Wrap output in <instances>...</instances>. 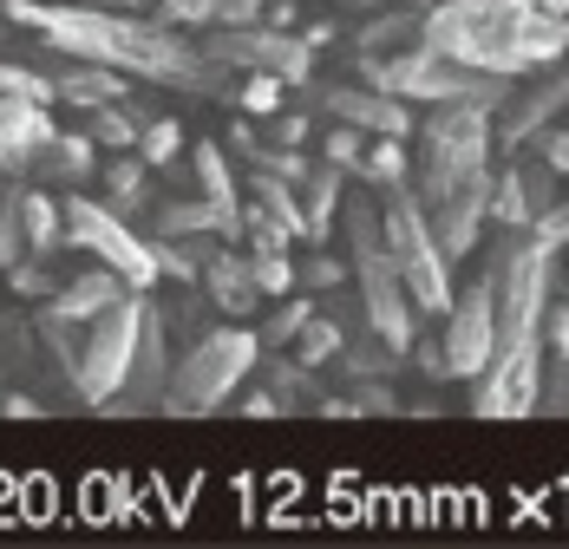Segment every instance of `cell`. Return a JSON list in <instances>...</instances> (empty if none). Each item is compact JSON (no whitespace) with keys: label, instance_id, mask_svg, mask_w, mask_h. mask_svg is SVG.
<instances>
[{"label":"cell","instance_id":"obj_18","mask_svg":"<svg viewBox=\"0 0 569 549\" xmlns=\"http://www.w3.org/2000/svg\"><path fill=\"white\" fill-rule=\"evenodd\" d=\"M124 288H131V281H124V274H118V269H106V262H99V269L72 274L66 288H53L40 315H53V321H66V328H79V321H92L99 308H112V301H118V295H124Z\"/></svg>","mask_w":569,"mask_h":549},{"label":"cell","instance_id":"obj_35","mask_svg":"<svg viewBox=\"0 0 569 549\" xmlns=\"http://www.w3.org/2000/svg\"><path fill=\"white\" fill-rule=\"evenodd\" d=\"M537 412H543V419H569V353H557V367H543Z\"/></svg>","mask_w":569,"mask_h":549},{"label":"cell","instance_id":"obj_44","mask_svg":"<svg viewBox=\"0 0 569 549\" xmlns=\"http://www.w3.org/2000/svg\"><path fill=\"white\" fill-rule=\"evenodd\" d=\"M308 281H315V288H341L347 262H335V256H315V262H308Z\"/></svg>","mask_w":569,"mask_h":549},{"label":"cell","instance_id":"obj_42","mask_svg":"<svg viewBox=\"0 0 569 549\" xmlns=\"http://www.w3.org/2000/svg\"><path fill=\"white\" fill-rule=\"evenodd\" d=\"M543 347L550 353H569V301H550L543 308Z\"/></svg>","mask_w":569,"mask_h":549},{"label":"cell","instance_id":"obj_43","mask_svg":"<svg viewBox=\"0 0 569 549\" xmlns=\"http://www.w3.org/2000/svg\"><path fill=\"white\" fill-rule=\"evenodd\" d=\"M537 138H543V164L557 170V177H569V124H563V131H550V124H543Z\"/></svg>","mask_w":569,"mask_h":549},{"label":"cell","instance_id":"obj_15","mask_svg":"<svg viewBox=\"0 0 569 549\" xmlns=\"http://www.w3.org/2000/svg\"><path fill=\"white\" fill-rule=\"evenodd\" d=\"M563 106H569V72H563V59H557V66L530 72V86H523V92L511 86V99L491 111V131H498L505 144H530V138H537V131H543Z\"/></svg>","mask_w":569,"mask_h":549},{"label":"cell","instance_id":"obj_29","mask_svg":"<svg viewBox=\"0 0 569 549\" xmlns=\"http://www.w3.org/2000/svg\"><path fill=\"white\" fill-rule=\"evenodd\" d=\"M138 131H144V118L112 99V106H92V124H86V138L92 144H106V151H124V144H138Z\"/></svg>","mask_w":569,"mask_h":549},{"label":"cell","instance_id":"obj_24","mask_svg":"<svg viewBox=\"0 0 569 549\" xmlns=\"http://www.w3.org/2000/svg\"><path fill=\"white\" fill-rule=\"evenodd\" d=\"M295 197H301V236H308V242H321V236L335 229V210H341V170L315 164L301 183H295Z\"/></svg>","mask_w":569,"mask_h":549},{"label":"cell","instance_id":"obj_10","mask_svg":"<svg viewBox=\"0 0 569 549\" xmlns=\"http://www.w3.org/2000/svg\"><path fill=\"white\" fill-rule=\"evenodd\" d=\"M59 217H66V242H72V249L99 256V262H106V269H118L131 288H151V281L164 274V262H158V242H144V236L118 217L112 203L66 197V203H59Z\"/></svg>","mask_w":569,"mask_h":549},{"label":"cell","instance_id":"obj_39","mask_svg":"<svg viewBox=\"0 0 569 549\" xmlns=\"http://www.w3.org/2000/svg\"><path fill=\"white\" fill-rule=\"evenodd\" d=\"M0 92H20V99H40V106H53V79H40V72H20V66H0Z\"/></svg>","mask_w":569,"mask_h":549},{"label":"cell","instance_id":"obj_1","mask_svg":"<svg viewBox=\"0 0 569 549\" xmlns=\"http://www.w3.org/2000/svg\"><path fill=\"white\" fill-rule=\"evenodd\" d=\"M7 13L20 27H40L59 53L112 66L124 79H151V86H177V92H203V99H236V72L217 66L197 40H183L171 20H138L124 7H40V0H7Z\"/></svg>","mask_w":569,"mask_h":549},{"label":"cell","instance_id":"obj_25","mask_svg":"<svg viewBox=\"0 0 569 549\" xmlns=\"http://www.w3.org/2000/svg\"><path fill=\"white\" fill-rule=\"evenodd\" d=\"M20 236H27V256L33 262L53 256L59 242H66V217H59V203L47 190H20Z\"/></svg>","mask_w":569,"mask_h":549},{"label":"cell","instance_id":"obj_23","mask_svg":"<svg viewBox=\"0 0 569 549\" xmlns=\"http://www.w3.org/2000/svg\"><path fill=\"white\" fill-rule=\"evenodd\" d=\"M53 99H66V106H112V99H124V72H112V66H92V59H72L66 72L53 79Z\"/></svg>","mask_w":569,"mask_h":549},{"label":"cell","instance_id":"obj_33","mask_svg":"<svg viewBox=\"0 0 569 549\" xmlns=\"http://www.w3.org/2000/svg\"><path fill=\"white\" fill-rule=\"evenodd\" d=\"M360 177H367V183H380V190L399 183V177H412L406 144H399V138H373V144H367V158H360Z\"/></svg>","mask_w":569,"mask_h":549},{"label":"cell","instance_id":"obj_5","mask_svg":"<svg viewBox=\"0 0 569 549\" xmlns=\"http://www.w3.org/2000/svg\"><path fill=\"white\" fill-rule=\"evenodd\" d=\"M367 79L387 86L406 106H478V111H498L517 86L505 72L465 66V59L439 53V47H426V40H412V47L393 53V59H367Z\"/></svg>","mask_w":569,"mask_h":549},{"label":"cell","instance_id":"obj_38","mask_svg":"<svg viewBox=\"0 0 569 549\" xmlns=\"http://www.w3.org/2000/svg\"><path fill=\"white\" fill-rule=\"evenodd\" d=\"M360 158H367V144H360V131H353V124H341V131L328 138V164L341 170V177H360Z\"/></svg>","mask_w":569,"mask_h":549},{"label":"cell","instance_id":"obj_14","mask_svg":"<svg viewBox=\"0 0 569 549\" xmlns=\"http://www.w3.org/2000/svg\"><path fill=\"white\" fill-rule=\"evenodd\" d=\"M419 210L432 222V236H439V249L465 262L471 249H478V236H485V222H491V170H478V177H465L452 190H432V197H419Z\"/></svg>","mask_w":569,"mask_h":549},{"label":"cell","instance_id":"obj_36","mask_svg":"<svg viewBox=\"0 0 569 549\" xmlns=\"http://www.w3.org/2000/svg\"><path fill=\"white\" fill-rule=\"evenodd\" d=\"M27 256V236H20V190H7L0 197V274L13 269Z\"/></svg>","mask_w":569,"mask_h":549},{"label":"cell","instance_id":"obj_41","mask_svg":"<svg viewBox=\"0 0 569 549\" xmlns=\"http://www.w3.org/2000/svg\"><path fill=\"white\" fill-rule=\"evenodd\" d=\"M308 315H315V301H288V308H276V321H269V340H295V333L308 328Z\"/></svg>","mask_w":569,"mask_h":549},{"label":"cell","instance_id":"obj_6","mask_svg":"<svg viewBox=\"0 0 569 549\" xmlns=\"http://www.w3.org/2000/svg\"><path fill=\"white\" fill-rule=\"evenodd\" d=\"M262 360V340L249 328H203L183 353L171 360V380H164V419H203L217 412L236 386L256 373Z\"/></svg>","mask_w":569,"mask_h":549},{"label":"cell","instance_id":"obj_7","mask_svg":"<svg viewBox=\"0 0 569 549\" xmlns=\"http://www.w3.org/2000/svg\"><path fill=\"white\" fill-rule=\"evenodd\" d=\"M380 229H387V256H393L399 281L412 295V315H446V301H452V256L439 249L432 222L419 210L412 177H399V183L380 190Z\"/></svg>","mask_w":569,"mask_h":549},{"label":"cell","instance_id":"obj_2","mask_svg":"<svg viewBox=\"0 0 569 549\" xmlns=\"http://www.w3.org/2000/svg\"><path fill=\"white\" fill-rule=\"evenodd\" d=\"M550 262L557 249H543L530 229H505L491 242V315H498V347L491 360L471 373V419H530L537 412V386H543V308H550Z\"/></svg>","mask_w":569,"mask_h":549},{"label":"cell","instance_id":"obj_19","mask_svg":"<svg viewBox=\"0 0 569 549\" xmlns=\"http://www.w3.org/2000/svg\"><path fill=\"white\" fill-rule=\"evenodd\" d=\"M550 203H557L550 177H537V170H491V217L505 229H530Z\"/></svg>","mask_w":569,"mask_h":549},{"label":"cell","instance_id":"obj_31","mask_svg":"<svg viewBox=\"0 0 569 549\" xmlns=\"http://www.w3.org/2000/svg\"><path fill=\"white\" fill-rule=\"evenodd\" d=\"M249 274H256V288L262 295H288L295 288V269H288V242H249Z\"/></svg>","mask_w":569,"mask_h":549},{"label":"cell","instance_id":"obj_12","mask_svg":"<svg viewBox=\"0 0 569 549\" xmlns=\"http://www.w3.org/2000/svg\"><path fill=\"white\" fill-rule=\"evenodd\" d=\"M498 347V315H491V281L478 274L465 295L452 288L446 301V333H439V353H446V380H471Z\"/></svg>","mask_w":569,"mask_h":549},{"label":"cell","instance_id":"obj_13","mask_svg":"<svg viewBox=\"0 0 569 549\" xmlns=\"http://www.w3.org/2000/svg\"><path fill=\"white\" fill-rule=\"evenodd\" d=\"M164 380H171V321L158 308H144V328H138V347H131V367H124V386L106 399V412L118 419H144L164 406Z\"/></svg>","mask_w":569,"mask_h":549},{"label":"cell","instance_id":"obj_16","mask_svg":"<svg viewBox=\"0 0 569 549\" xmlns=\"http://www.w3.org/2000/svg\"><path fill=\"white\" fill-rule=\"evenodd\" d=\"M321 106L335 111L341 124H353L360 138H406L412 131V106L393 99L387 86H328Z\"/></svg>","mask_w":569,"mask_h":549},{"label":"cell","instance_id":"obj_8","mask_svg":"<svg viewBox=\"0 0 569 549\" xmlns=\"http://www.w3.org/2000/svg\"><path fill=\"white\" fill-rule=\"evenodd\" d=\"M491 111L478 106H432L419 118V164H412V190L432 197V190H452L465 177L491 170Z\"/></svg>","mask_w":569,"mask_h":549},{"label":"cell","instance_id":"obj_17","mask_svg":"<svg viewBox=\"0 0 569 549\" xmlns=\"http://www.w3.org/2000/svg\"><path fill=\"white\" fill-rule=\"evenodd\" d=\"M47 138H53V106L20 99V92H0V170L7 177H20V170L33 164L47 151Z\"/></svg>","mask_w":569,"mask_h":549},{"label":"cell","instance_id":"obj_20","mask_svg":"<svg viewBox=\"0 0 569 549\" xmlns=\"http://www.w3.org/2000/svg\"><path fill=\"white\" fill-rule=\"evenodd\" d=\"M197 281H203V295H210L223 315H256V295H262V288H256V274H249V262H242V256L210 249V262H203V274H197Z\"/></svg>","mask_w":569,"mask_h":549},{"label":"cell","instance_id":"obj_21","mask_svg":"<svg viewBox=\"0 0 569 549\" xmlns=\"http://www.w3.org/2000/svg\"><path fill=\"white\" fill-rule=\"evenodd\" d=\"M262 13L269 0H158V20L171 27H249Z\"/></svg>","mask_w":569,"mask_h":549},{"label":"cell","instance_id":"obj_48","mask_svg":"<svg viewBox=\"0 0 569 549\" xmlns=\"http://www.w3.org/2000/svg\"><path fill=\"white\" fill-rule=\"evenodd\" d=\"M341 7H360V13H367V7H380V0H341Z\"/></svg>","mask_w":569,"mask_h":549},{"label":"cell","instance_id":"obj_27","mask_svg":"<svg viewBox=\"0 0 569 549\" xmlns=\"http://www.w3.org/2000/svg\"><path fill=\"white\" fill-rule=\"evenodd\" d=\"M412 40H419V13H380L373 27H360V33H353V53L387 59L393 47H412Z\"/></svg>","mask_w":569,"mask_h":549},{"label":"cell","instance_id":"obj_9","mask_svg":"<svg viewBox=\"0 0 569 549\" xmlns=\"http://www.w3.org/2000/svg\"><path fill=\"white\" fill-rule=\"evenodd\" d=\"M138 328H144V301H138V288H124L112 308H99L92 321H79V347H72V360H66L72 399H86V406H106V399H112L118 386H124Z\"/></svg>","mask_w":569,"mask_h":549},{"label":"cell","instance_id":"obj_22","mask_svg":"<svg viewBox=\"0 0 569 549\" xmlns=\"http://www.w3.org/2000/svg\"><path fill=\"white\" fill-rule=\"evenodd\" d=\"M190 164H197V190H203V203H210V210L229 222V236H236V229H242V197H236V177H229L223 144H197Z\"/></svg>","mask_w":569,"mask_h":549},{"label":"cell","instance_id":"obj_30","mask_svg":"<svg viewBox=\"0 0 569 549\" xmlns=\"http://www.w3.org/2000/svg\"><path fill=\"white\" fill-rule=\"evenodd\" d=\"M341 321L335 315H308V328L295 333V367H321V360H335L341 353Z\"/></svg>","mask_w":569,"mask_h":549},{"label":"cell","instance_id":"obj_47","mask_svg":"<svg viewBox=\"0 0 569 549\" xmlns=\"http://www.w3.org/2000/svg\"><path fill=\"white\" fill-rule=\"evenodd\" d=\"M79 7H124V13H138V7H151V0H79Z\"/></svg>","mask_w":569,"mask_h":549},{"label":"cell","instance_id":"obj_34","mask_svg":"<svg viewBox=\"0 0 569 549\" xmlns=\"http://www.w3.org/2000/svg\"><path fill=\"white\" fill-rule=\"evenodd\" d=\"M177 151H183V131H177V118H151V124L138 131V158H144L151 170H164Z\"/></svg>","mask_w":569,"mask_h":549},{"label":"cell","instance_id":"obj_45","mask_svg":"<svg viewBox=\"0 0 569 549\" xmlns=\"http://www.w3.org/2000/svg\"><path fill=\"white\" fill-rule=\"evenodd\" d=\"M229 151H236L242 164H256V131H249V124H229Z\"/></svg>","mask_w":569,"mask_h":549},{"label":"cell","instance_id":"obj_28","mask_svg":"<svg viewBox=\"0 0 569 549\" xmlns=\"http://www.w3.org/2000/svg\"><path fill=\"white\" fill-rule=\"evenodd\" d=\"M151 229L158 236H229V222L210 203H164V210H151Z\"/></svg>","mask_w":569,"mask_h":549},{"label":"cell","instance_id":"obj_4","mask_svg":"<svg viewBox=\"0 0 569 549\" xmlns=\"http://www.w3.org/2000/svg\"><path fill=\"white\" fill-rule=\"evenodd\" d=\"M335 222H341V236H347V274H353V295H360L367 328H380L393 347H406V340L419 333V315H412V295H406L393 256H387L380 203H367V197H341Z\"/></svg>","mask_w":569,"mask_h":549},{"label":"cell","instance_id":"obj_3","mask_svg":"<svg viewBox=\"0 0 569 549\" xmlns=\"http://www.w3.org/2000/svg\"><path fill=\"white\" fill-rule=\"evenodd\" d=\"M419 40L465 66L530 79L569 59V13L543 0H439L432 13H419Z\"/></svg>","mask_w":569,"mask_h":549},{"label":"cell","instance_id":"obj_32","mask_svg":"<svg viewBox=\"0 0 569 549\" xmlns=\"http://www.w3.org/2000/svg\"><path fill=\"white\" fill-rule=\"evenodd\" d=\"M106 190H112V210H144L151 164H144V158H118V164L106 170Z\"/></svg>","mask_w":569,"mask_h":549},{"label":"cell","instance_id":"obj_49","mask_svg":"<svg viewBox=\"0 0 569 549\" xmlns=\"http://www.w3.org/2000/svg\"><path fill=\"white\" fill-rule=\"evenodd\" d=\"M563 111H569V106H563Z\"/></svg>","mask_w":569,"mask_h":549},{"label":"cell","instance_id":"obj_40","mask_svg":"<svg viewBox=\"0 0 569 549\" xmlns=\"http://www.w3.org/2000/svg\"><path fill=\"white\" fill-rule=\"evenodd\" d=\"M530 236H537L543 249H563V242H569V203H550L543 217L530 222Z\"/></svg>","mask_w":569,"mask_h":549},{"label":"cell","instance_id":"obj_46","mask_svg":"<svg viewBox=\"0 0 569 549\" xmlns=\"http://www.w3.org/2000/svg\"><path fill=\"white\" fill-rule=\"evenodd\" d=\"M308 138V118H276V144H301Z\"/></svg>","mask_w":569,"mask_h":549},{"label":"cell","instance_id":"obj_37","mask_svg":"<svg viewBox=\"0 0 569 549\" xmlns=\"http://www.w3.org/2000/svg\"><path fill=\"white\" fill-rule=\"evenodd\" d=\"M249 86H236V106H249L256 118H269L276 99H282V79H269V72H242Z\"/></svg>","mask_w":569,"mask_h":549},{"label":"cell","instance_id":"obj_11","mask_svg":"<svg viewBox=\"0 0 569 549\" xmlns=\"http://www.w3.org/2000/svg\"><path fill=\"white\" fill-rule=\"evenodd\" d=\"M203 53L229 66V72H269V79H282V86H301L308 72H315V40H301V33H282V27H262V20H249V27H217L210 40H197Z\"/></svg>","mask_w":569,"mask_h":549},{"label":"cell","instance_id":"obj_26","mask_svg":"<svg viewBox=\"0 0 569 549\" xmlns=\"http://www.w3.org/2000/svg\"><path fill=\"white\" fill-rule=\"evenodd\" d=\"M92 151H99V144H92L86 131H79V138H72V131L59 138V131H53V138H47V151H40L33 164L47 170V183H86V177L99 170V158H92Z\"/></svg>","mask_w":569,"mask_h":549}]
</instances>
